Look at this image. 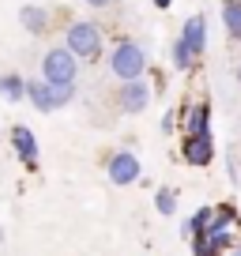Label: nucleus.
Returning a JSON list of instances; mask_svg holds the SVG:
<instances>
[{
    "label": "nucleus",
    "instance_id": "nucleus-16",
    "mask_svg": "<svg viewBox=\"0 0 241 256\" xmlns=\"http://www.w3.org/2000/svg\"><path fill=\"white\" fill-rule=\"evenodd\" d=\"M208 222H211V208H204V211H196V215L188 218V230H192V234H200Z\"/></svg>",
    "mask_w": 241,
    "mask_h": 256
},
{
    "label": "nucleus",
    "instance_id": "nucleus-7",
    "mask_svg": "<svg viewBox=\"0 0 241 256\" xmlns=\"http://www.w3.org/2000/svg\"><path fill=\"white\" fill-rule=\"evenodd\" d=\"M110 181L113 184H132V181H140V158L132 151H117L110 158Z\"/></svg>",
    "mask_w": 241,
    "mask_h": 256
},
{
    "label": "nucleus",
    "instance_id": "nucleus-5",
    "mask_svg": "<svg viewBox=\"0 0 241 256\" xmlns=\"http://www.w3.org/2000/svg\"><path fill=\"white\" fill-rule=\"evenodd\" d=\"M181 158H185L188 166H211V158H215V140H211V132H188V136L181 140Z\"/></svg>",
    "mask_w": 241,
    "mask_h": 256
},
{
    "label": "nucleus",
    "instance_id": "nucleus-11",
    "mask_svg": "<svg viewBox=\"0 0 241 256\" xmlns=\"http://www.w3.org/2000/svg\"><path fill=\"white\" fill-rule=\"evenodd\" d=\"M19 23H23L26 34H46L49 30V12L38 8V4H26V8L19 12Z\"/></svg>",
    "mask_w": 241,
    "mask_h": 256
},
{
    "label": "nucleus",
    "instance_id": "nucleus-1",
    "mask_svg": "<svg viewBox=\"0 0 241 256\" xmlns=\"http://www.w3.org/2000/svg\"><path fill=\"white\" fill-rule=\"evenodd\" d=\"M42 80L53 83V87H76L80 80V56L68 46H56L42 56Z\"/></svg>",
    "mask_w": 241,
    "mask_h": 256
},
{
    "label": "nucleus",
    "instance_id": "nucleus-15",
    "mask_svg": "<svg viewBox=\"0 0 241 256\" xmlns=\"http://www.w3.org/2000/svg\"><path fill=\"white\" fill-rule=\"evenodd\" d=\"M196 256H218V245L204 234H196Z\"/></svg>",
    "mask_w": 241,
    "mask_h": 256
},
{
    "label": "nucleus",
    "instance_id": "nucleus-6",
    "mask_svg": "<svg viewBox=\"0 0 241 256\" xmlns=\"http://www.w3.org/2000/svg\"><path fill=\"white\" fill-rule=\"evenodd\" d=\"M117 106L124 113H144L147 106H151V87H147L144 80H128V83H120L117 90Z\"/></svg>",
    "mask_w": 241,
    "mask_h": 256
},
{
    "label": "nucleus",
    "instance_id": "nucleus-4",
    "mask_svg": "<svg viewBox=\"0 0 241 256\" xmlns=\"http://www.w3.org/2000/svg\"><path fill=\"white\" fill-rule=\"evenodd\" d=\"M26 98H30V106L38 113H53V110H64L76 98V87H53L46 80H30L26 83Z\"/></svg>",
    "mask_w": 241,
    "mask_h": 256
},
{
    "label": "nucleus",
    "instance_id": "nucleus-18",
    "mask_svg": "<svg viewBox=\"0 0 241 256\" xmlns=\"http://www.w3.org/2000/svg\"><path fill=\"white\" fill-rule=\"evenodd\" d=\"M170 4H174V0H154V8H158V12H166Z\"/></svg>",
    "mask_w": 241,
    "mask_h": 256
},
{
    "label": "nucleus",
    "instance_id": "nucleus-8",
    "mask_svg": "<svg viewBox=\"0 0 241 256\" xmlns=\"http://www.w3.org/2000/svg\"><path fill=\"white\" fill-rule=\"evenodd\" d=\"M12 147H16V154L23 158L26 170L38 166V140H34V132H30L26 124H16V128H12Z\"/></svg>",
    "mask_w": 241,
    "mask_h": 256
},
{
    "label": "nucleus",
    "instance_id": "nucleus-17",
    "mask_svg": "<svg viewBox=\"0 0 241 256\" xmlns=\"http://www.w3.org/2000/svg\"><path fill=\"white\" fill-rule=\"evenodd\" d=\"M83 4H90V8H106V4H113V0H83Z\"/></svg>",
    "mask_w": 241,
    "mask_h": 256
},
{
    "label": "nucleus",
    "instance_id": "nucleus-12",
    "mask_svg": "<svg viewBox=\"0 0 241 256\" xmlns=\"http://www.w3.org/2000/svg\"><path fill=\"white\" fill-rule=\"evenodd\" d=\"M0 98L4 102H19V98H26V80L16 72H4L0 76Z\"/></svg>",
    "mask_w": 241,
    "mask_h": 256
},
{
    "label": "nucleus",
    "instance_id": "nucleus-14",
    "mask_svg": "<svg viewBox=\"0 0 241 256\" xmlns=\"http://www.w3.org/2000/svg\"><path fill=\"white\" fill-rule=\"evenodd\" d=\"M154 208H158L162 215H174V211H177V196H174V188H162V192H158V200H154Z\"/></svg>",
    "mask_w": 241,
    "mask_h": 256
},
{
    "label": "nucleus",
    "instance_id": "nucleus-10",
    "mask_svg": "<svg viewBox=\"0 0 241 256\" xmlns=\"http://www.w3.org/2000/svg\"><path fill=\"white\" fill-rule=\"evenodd\" d=\"M181 113H185V136L188 132H211V106L208 102H196Z\"/></svg>",
    "mask_w": 241,
    "mask_h": 256
},
{
    "label": "nucleus",
    "instance_id": "nucleus-3",
    "mask_svg": "<svg viewBox=\"0 0 241 256\" xmlns=\"http://www.w3.org/2000/svg\"><path fill=\"white\" fill-rule=\"evenodd\" d=\"M64 46L72 49L80 60H98V56H102V26L90 23V19H80V23L68 26Z\"/></svg>",
    "mask_w": 241,
    "mask_h": 256
},
{
    "label": "nucleus",
    "instance_id": "nucleus-19",
    "mask_svg": "<svg viewBox=\"0 0 241 256\" xmlns=\"http://www.w3.org/2000/svg\"><path fill=\"white\" fill-rule=\"evenodd\" d=\"M238 80H241V64H238Z\"/></svg>",
    "mask_w": 241,
    "mask_h": 256
},
{
    "label": "nucleus",
    "instance_id": "nucleus-20",
    "mask_svg": "<svg viewBox=\"0 0 241 256\" xmlns=\"http://www.w3.org/2000/svg\"><path fill=\"white\" fill-rule=\"evenodd\" d=\"M234 256H241V248H238V252H234Z\"/></svg>",
    "mask_w": 241,
    "mask_h": 256
},
{
    "label": "nucleus",
    "instance_id": "nucleus-2",
    "mask_svg": "<svg viewBox=\"0 0 241 256\" xmlns=\"http://www.w3.org/2000/svg\"><path fill=\"white\" fill-rule=\"evenodd\" d=\"M110 72L117 76L120 83H128V80H140V76L147 72V53L140 42H117L110 53Z\"/></svg>",
    "mask_w": 241,
    "mask_h": 256
},
{
    "label": "nucleus",
    "instance_id": "nucleus-13",
    "mask_svg": "<svg viewBox=\"0 0 241 256\" xmlns=\"http://www.w3.org/2000/svg\"><path fill=\"white\" fill-rule=\"evenodd\" d=\"M222 23L230 42H241V0H226L222 4Z\"/></svg>",
    "mask_w": 241,
    "mask_h": 256
},
{
    "label": "nucleus",
    "instance_id": "nucleus-9",
    "mask_svg": "<svg viewBox=\"0 0 241 256\" xmlns=\"http://www.w3.org/2000/svg\"><path fill=\"white\" fill-rule=\"evenodd\" d=\"M181 42L188 46V53H192V56H200L204 49H208V26H204V16H192V19L185 23Z\"/></svg>",
    "mask_w": 241,
    "mask_h": 256
}]
</instances>
